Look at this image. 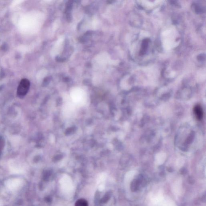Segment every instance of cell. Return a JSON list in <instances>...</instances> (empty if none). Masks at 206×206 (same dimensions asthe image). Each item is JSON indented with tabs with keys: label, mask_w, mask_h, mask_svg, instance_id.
Instances as JSON below:
<instances>
[{
	"label": "cell",
	"mask_w": 206,
	"mask_h": 206,
	"mask_svg": "<svg viewBox=\"0 0 206 206\" xmlns=\"http://www.w3.org/2000/svg\"><path fill=\"white\" fill-rule=\"evenodd\" d=\"M194 110L197 119L199 120H202L203 117V112L201 106L200 105H196L194 108Z\"/></svg>",
	"instance_id": "obj_3"
},
{
	"label": "cell",
	"mask_w": 206,
	"mask_h": 206,
	"mask_svg": "<svg viewBox=\"0 0 206 206\" xmlns=\"http://www.w3.org/2000/svg\"><path fill=\"white\" fill-rule=\"evenodd\" d=\"M75 206H88V203L85 199H80L76 202Z\"/></svg>",
	"instance_id": "obj_5"
},
{
	"label": "cell",
	"mask_w": 206,
	"mask_h": 206,
	"mask_svg": "<svg viewBox=\"0 0 206 206\" xmlns=\"http://www.w3.org/2000/svg\"><path fill=\"white\" fill-rule=\"evenodd\" d=\"M143 179H136L133 180L131 184V188L133 192L136 191L139 188L140 185L141 184Z\"/></svg>",
	"instance_id": "obj_4"
},
{
	"label": "cell",
	"mask_w": 206,
	"mask_h": 206,
	"mask_svg": "<svg viewBox=\"0 0 206 206\" xmlns=\"http://www.w3.org/2000/svg\"><path fill=\"white\" fill-rule=\"evenodd\" d=\"M5 145V141L3 138L0 136V155Z\"/></svg>",
	"instance_id": "obj_6"
},
{
	"label": "cell",
	"mask_w": 206,
	"mask_h": 206,
	"mask_svg": "<svg viewBox=\"0 0 206 206\" xmlns=\"http://www.w3.org/2000/svg\"><path fill=\"white\" fill-rule=\"evenodd\" d=\"M189 183H190L191 184H193L195 183V180L193 179H189Z\"/></svg>",
	"instance_id": "obj_8"
},
{
	"label": "cell",
	"mask_w": 206,
	"mask_h": 206,
	"mask_svg": "<svg viewBox=\"0 0 206 206\" xmlns=\"http://www.w3.org/2000/svg\"><path fill=\"white\" fill-rule=\"evenodd\" d=\"M109 195H105L104 197L103 198V200H103V202H107L108 201V200H109Z\"/></svg>",
	"instance_id": "obj_7"
},
{
	"label": "cell",
	"mask_w": 206,
	"mask_h": 206,
	"mask_svg": "<svg viewBox=\"0 0 206 206\" xmlns=\"http://www.w3.org/2000/svg\"><path fill=\"white\" fill-rule=\"evenodd\" d=\"M70 96L72 101L75 104H81L85 101V94L84 92L80 88H75L72 90Z\"/></svg>",
	"instance_id": "obj_1"
},
{
	"label": "cell",
	"mask_w": 206,
	"mask_h": 206,
	"mask_svg": "<svg viewBox=\"0 0 206 206\" xmlns=\"http://www.w3.org/2000/svg\"><path fill=\"white\" fill-rule=\"evenodd\" d=\"M30 87V81L26 79H23L17 88V95L19 97H23L28 93Z\"/></svg>",
	"instance_id": "obj_2"
}]
</instances>
